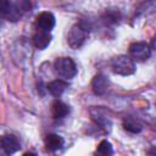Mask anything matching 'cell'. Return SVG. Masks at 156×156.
Listing matches in <instances>:
<instances>
[{
    "label": "cell",
    "instance_id": "6da1fadb",
    "mask_svg": "<svg viewBox=\"0 0 156 156\" xmlns=\"http://www.w3.org/2000/svg\"><path fill=\"white\" fill-rule=\"evenodd\" d=\"M111 67L112 71L119 76H130L135 72V63L133 58L126 55H119L113 57L111 61Z\"/></svg>",
    "mask_w": 156,
    "mask_h": 156
},
{
    "label": "cell",
    "instance_id": "7a4b0ae2",
    "mask_svg": "<svg viewBox=\"0 0 156 156\" xmlns=\"http://www.w3.org/2000/svg\"><path fill=\"white\" fill-rule=\"evenodd\" d=\"M89 34V29L87 26H84L83 23H77L74 24L69 32H68V35H67V41H68V45L72 48V49H79Z\"/></svg>",
    "mask_w": 156,
    "mask_h": 156
},
{
    "label": "cell",
    "instance_id": "3957f363",
    "mask_svg": "<svg viewBox=\"0 0 156 156\" xmlns=\"http://www.w3.org/2000/svg\"><path fill=\"white\" fill-rule=\"evenodd\" d=\"M54 68L58 76L62 78H73L77 74V66L69 57H60L55 61Z\"/></svg>",
    "mask_w": 156,
    "mask_h": 156
},
{
    "label": "cell",
    "instance_id": "277c9868",
    "mask_svg": "<svg viewBox=\"0 0 156 156\" xmlns=\"http://www.w3.org/2000/svg\"><path fill=\"white\" fill-rule=\"evenodd\" d=\"M129 54L133 57V60L145 61L151 55V48L144 41H136L129 46Z\"/></svg>",
    "mask_w": 156,
    "mask_h": 156
},
{
    "label": "cell",
    "instance_id": "5b68a950",
    "mask_svg": "<svg viewBox=\"0 0 156 156\" xmlns=\"http://www.w3.org/2000/svg\"><path fill=\"white\" fill-rule=\"evenodd\" d=\"M0 15L1 17L16 22L21 17V12L16 5H13L10 0H0Z\"/></svg>",
    "mask_w": 156,
    "mask_h": 156
},
{
    "label": "cell",
    "instance_id": "8992f818",
    "mask_svg": "<svg viewBox=\"0 0 156 156\" xmlns=\"http://www.w3.org/2000/svg\"><path fill=\"white\" fill-rule=\"evenodd\" d=\"M108 79L104 74H96L91 80V88L96 95H104L108 88Z\"/></svg>",
    "mask_w": 156,
    "mask_h": 156
},
{
    "label": "cell",
    "instance_id": "52a82bcc",
    "mask_svg": "<svg viewBox=\"0 0 156 156\" xmlns=\"http://www.w3.org/2000/svg\"><path fill=\"white\" fill-rule=\"evenodd\" d=\"M51 41V35H50V32H46V30H43V29H38L35 32V34L33 35V43L35 45L37 49L39 50H43L45 49Z\"/></svg>",
    "mask_w": 156,
    "mask_h": 156
},
{
    "label": "cell",
    "instance_id": "ba28073f",
    "mask_svg": "<svg viewBox=\"0 0 156 156\" xmlns=\"http://www.w3.org/2000/svg\"><path fill=\"white\" fill-rule=\"evenodd\" d=\"M38 26L40 29L50 32L55 27V16L51 12H41L38 16Z\"/></svg>",
    "mask_w": 156,
    "mask_h": 156
},
{
    "label": "cell",
    "instance_id": "9c48e42d",
    "mask_svg": "<svg viewBox=\"0 0 156 156\" xmlns=\"http://www.w3.org/2000/svg\"><path fill=\"white\" fill-rule=\"evenodd\" d=\"M20 147H21V145H20V141L16 136H13V135L2 136V149L7 155L16 152Z\"/></svg>",
    "mask_w": 156,
    "mask_h": 156
},
{
    "label": "cell",
    "instance_id": "30bf717a",
    "mask_svg": "<svg viewBox=\"0 0 156 156\" xmlns=\"http://www.w3.org/2000/svg\"><path fill=\"white\" fill-rule=\"evenodd\" d=\"M51 113L54 118H63L69 113V107L60 100H55L51 106Z\"/></svg>",
    "mask_w": 156,
    "mask_h": 156
},
{
    "label": "cell",
    "instance_id": "8fae6325",
    "mask_svg": "<svg viewBox=\"0 0 156 156\" xmlns=\"http://www.w3.org/2000/svg\"><path fill=\"white\" fill-rule=\"evenodd\" d=\"M46 88H48V90L50 91L51 95L58 98V96H61V95L63 94V91L68 88V84H67L66 82L61 80V79H56V80H52L51 83H49Z\"/></svg>",
    "mask_w": 156,
    "mask_h": 156
},
{
    "label": "cell",
    "instance_id": "7c38bea8",
    "mask_svg": "<svg viewBox=\"0 0 156 156\" xmlns=\"http://www.w3.org/2000/svg\"><path fill=\"white\" fill-rule=\"evenodd\" d=\"M63 138L58 134H49L45 139V146L50 151H56L63 146Z\"/></svg>",
    "mask_w": 156,
    "mask_h": 156
},
{
    "label": "cell",
    "instance_id": "4fadbf2b",
    "mask_svg": "<svg viewBox=\"0 0 156 156\" xmlns=\"http://www.w3.org/2000/svg\"><path fill=\"white\" fill-rule=\"evenodd\" d=\"M123 127H124L126 130H128L130 133H134V134L141 132V129H143V126L139 123V121L133 118V117H126L123 119Z\"/></svg>",
    "mask_w": 156,
    "mask_h": 156
},
{
    "label": "cell",
    "instance_id": "5bb4252c",
    "mask_svg": "<svg viewBox=\"0 0 156 156\" xmlns=\"http://www.w3.org/2000/svg\"><path fill=\"white\" fill-rule=\"evenodd\" d=\"M96 154L102 155V156L111 155V154H112V145H111V143H110V141H107V140H102V141L98 145Z\"/></svg>",
    "mask_w": 156,
    "mask_h": 156
},
{
    "label": "cell",
    "instance_id": "9a60e30c",
    "mask_svg": "<svg viewBox=\"0 0 156 156\" xmlns=\"http://www.w3.org/2000/svg\"><path fill=\"white\" fill-rule=\"evenodd\" d=\"M105 18H106V22H108V23H116L119 20V12L118 11H107L105 13Z\"/></svg>",
    "mask_w": 156,
    "mask_h": 156
},
{
    "label": "cell",
    "instance_id": "2e32d148",
    "mask_svg": "<svg viewBox=\"0 0 156 156\" xmlns=\"http://www.w3.org/2000/svg\"><path fill=\"white\" fill-rule=\"evenodd\" d=\"M0 147H2V136H0Z\"/></svg>",
    "mask_w": 156,
    "mask_h": 156
},
{
    "label": "cell",
    "instance_id": "e0dca14e",
    "mask_svg": "<svg viewBox=\"0 0 156 156\" xmlns=\"http://www.w3.org/2000/svg\"><path fill=\"white\" fill-rule=\"evenodd\" d=\"M0 23H1V15H0Z\"/></svg>",
    "mask_w": 156,
    "mask_h": 156
}]
</instances>
